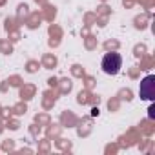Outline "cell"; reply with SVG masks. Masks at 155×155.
I'll use <instances>...</instances> for the list:
<instances>
[{
	"mask_svg": "<svg viewBox=\"0 0 155 155\" xmlns=\"http://www.w3.org/2000/svg\"><path fill=\"white\" fill-rule=\"evenodd\" d=\"M101 68L106 75H117L122 68V57L119 53H106L102 57V62H101Z\"/></svg>",
	"mask_w": 155,
	"mask_h": 155,
	"instance_id": "obj_1",
	"label": "cell"
},
{
	"mask_svg": "<svg viewBox=\"0 0 155 155\" xmlns=\"http://www.w3.org/2000/svg\"><path fill=\"white\" fill-rule=\"evenodd\" d=\"M139 95L144 101H153L155 99V77L153 75H148V77H144V79L140 81Z\"/></svg>",
	"mask_w": 155,
	"mask_h": 155,
	"instance_id": "obj_2",
	"label": "cell"
}]
</instances>
